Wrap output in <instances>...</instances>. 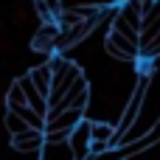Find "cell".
Here are the masks:
<instances>
[{"instance_id":"obj_6","label":"cell","mask_w":160,"mask_h":160,"mask_svg":"<svg viewBox=\"0 0 160 160\" xmlns=\"http://www.w3.org/2000/svg\"><path fill=\"white\" fill-rule=\"evenodd\" d=\"M25 76H28V79H31V84L42 93V98H48V90H51V65H48V62H42V65L31 68ZM45 104H48V101H45Z\"/></svg>"},{"instance_id":"obj_8","label":"cell","mask_w":160,"mask_h":160,"mask_svg":"<svg viewBox=\"0 0 160 160\" xmlns=\"http://www.w3.org/2000/svg\"><path fill=\"white\" fill-rule=\"evenodd\" d=\"M3 127H6V132H8V135H11V138H14V135H20V132H25V129H28V127H25V124H22V118H20V115H17V112H6V115H3Z\"/></svg>"},{"instance_id":"obj_2","label":"cell","mask_w":160,"mask_h":160,"mask_svg":"<svg viewBox=\"0 0 160 160\" xmlns=\"http://www.w3.org/2000/svg\"><path fill=\"white\" fill-rule=\"evenodd\" d=\"M68 146H70V158L73 160H87L90 158V121H79L70 135H68Z\"/></svg>"},{"instance_id":"obj_3","label":"cell","mask_w":160,"mask_h":160,"mask_svg":"<svg viewBox=\"0 0 160 160\" xmlns=\"http://www.w3.org/2000/svg\"><path fill=\"white\" fill-rule=\"evenodd\" d=\"M79 121H84V112H82V110L51 112V115H45V129H42V132H70Z\"/></svg>"},{"instance_id":"obj_7","label":"cell","mask_w":160,"mask_h":160,"mask_svg":"<svg viewBox=\"0 0 160 160\" xmlns=\"http://www.w3.org/2000/svg\"><path fill=\"white\" fill-rule=\"evenodd\" d=\"M8 112H17L28 129H37V132H42V129H45V118H42V115H37L31 107H17V110H8Z\"/></svg>"},{"instance_id":"obj_1","label":"cell","mask_w":160,"mask_h":160,"mask_svg":"<svg viewBox=\"0 0 160 160\" xmlns=\"http://www.w3.org/2000/svg\"><path fill=\"white\" fill-rule=\"evenodd\" d=\"M104 51H107L110 56L121 59V62H129V65L141 59V53H138V45H135V42H129L127 37L115 34V31H107V39H104Z\"/></svg>"},{"instance_id":"obj_4","label":"cell","mask_w":160,"mask_h":160,"mask_svg":"<svg viewBox=\"0 0 160 160\" xmlns=\"http://www.w3.org/2000/svg\"><path fill=\"white\" fill-rule=\"evenodd\" d=\"M11 146H14L20 155H39V152L45 149V138H42V132H37V129H25V132H20V135L11 138Z\"/></svg>"},{"instance_id":"obj_5","label":"cell","mask_w":160,"mask_h":160,"mask_svg":"<svg viewBox=\"0 0 160 160\" xmlns=\"http://www.w3.org/2000/svg\"><path fill=\"white\" fill-rule=\"evenodd\" d=\"M14 84L20 87V93H22V98H25V107H31L37 115H42V118H45V112H48V104H45L42 93H39V90L31 84V79H28V76H20Z\"/></svg>"},{"instance_id":"obj_9","label":"cell","mask_w":160,"mask_h":160,"mask_svg":"<svg viewBox=\"0 0 160 160\" xmlns=\"http://www.w3.org/2000/svg\"><path fill=\"white\" fill-rule=\"evenodd\" d=\"M6 107H8V110L25 107V98H22V93H20V87H17V84H11V87H8V93H6Z\"/></svg>"}]
</instances>
